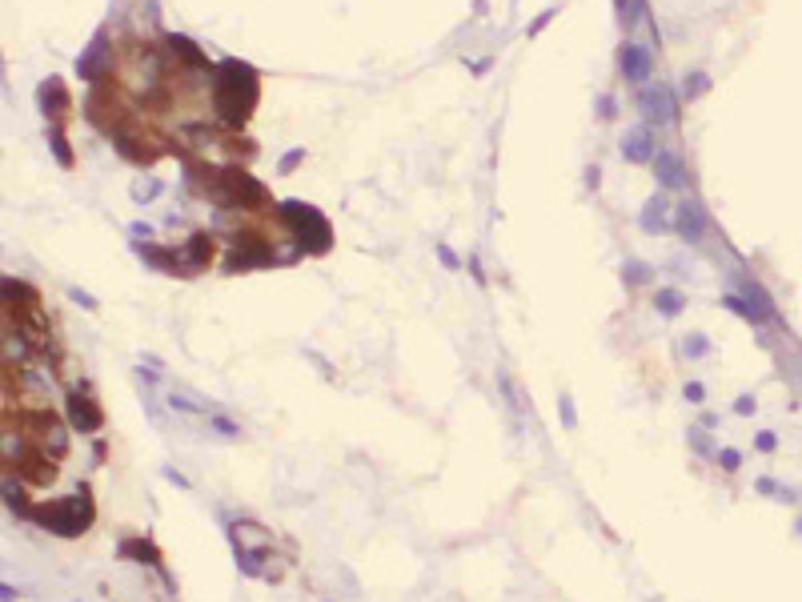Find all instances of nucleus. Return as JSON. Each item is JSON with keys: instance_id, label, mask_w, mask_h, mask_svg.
<instances>
[{"instance_id": "nucleus-23", "label": "nucleus", "mask_w": 802, "mask_h": 602, "mask_svg": "<svg viewBox=\"0 0 802 602\" xmlns=\"http://www.w3.org/2000/svg\"><path fill=\"white\" fill-rule=\"evenodd\" d=\"M722 306H726L730 313H738L742 322H750V326H762V322H766V317L754 310V306L746 301V297H742V293H722Z\"/></svg>"}, {"instance_id": "nucleus-18", "label": "nucleus", "mask_w": 802, "mask_h": 602, "mask_svg": "<svg viewBox=\"0 0 802 602\" xmlns=\"http://www.w3.org/2000/svg\"><path fill=\"white\" fill-rule=\"evenodd\" d=\"M100 52H105V33H96V40L89 45V52L77 61V73L84 77V81H100L109 68H105V61H100Z\"/></svg>"}, {"instance_id": "nucleus-8", "label": "nucleus", "mask_w": 802, "mask_h": 602, "mask_svg": "<svg viewBox=\"0 0 802 602\" xmlns=\"http://www.w3.org/2000/svg\"><path fill=\"white\" fill-rule=\"evenodd\" d=\"M16 478L29 482V486H52L56 482V462L45 454V450H20L16 454Z\"/></svg>"}, {"instance_id": "nucleus-30", "label": "nucleus", "mask_w": 802, "mask_h": 602, "mask_svg": "<svg viewBox=\"0 0 802 602\" xmlns=\"http://www.w3.org/2000/svg\"><path fill=\"white\" fill-rule=\"evenodd\" d=\"M209 426H213V430H217L221 438H241V426L233 422V418H225V414H217V409L209 414Z\"/></svg>"}, {"instance_id": "nucleus-3", "label": "nucleus", "mask_w": 802, "mask_h": 602, "mask_svg": "<svg viewBox=\"0 0 802 602\" xmlns=\"http://www.w3.org/2000/svg\"><path fill=\"white\" fill-rule=\"evenodd\" d=\"M277 213H281V221L289 225V233L297 237L301 253L321 257V253H329V249H333V225H329V217H325L317 205H305V201H281V205H277Z\"/></svg>"}, {"instance_id": "nucleus-24", "label": "nucleus", "mask_w": 802, "mask_h": 602, "mask_svg": "<svg viewBox=\"0 0 802 602\" xmlns=\"http://www.w3.org/2000/svg\"><path fill=\"white\" fill-rule=\"evenodd\" d=\"M4 502H8V510H13L16 518H32V502L24 498L20 482H13V478H4Z\"/></svg>"}, {"instance_id": "nucleus-4", "label": "nucleus", "mask_w": 802, "mask_h": 602, "mask_svg": "<svg viewBox=\"0 0 802 602\" xmlns=\"http://www.w3.org/2000/svg\"><path fill=\"white\" fill-rule=\"evenodd\" d=\"M205 193L217 197V201H221V209H265V205H269V189H265L253 173L237 169V165H229V169H213Z\"/></svg>"}, {"instance_id": "nucleus-6", "label": "nucleus", "mask_w": 802, "mask_h": 602, "mask_svg": "<svg viewBox=\"0 0 802 602\" xmlns=\"http://www.w3.org/2000/svg\"><path fill=\"white\" fill-rule=\"evenodd\" d=\"M273 261H277L273 257V245H265L257 233H237L229 257H225V273H249V269H265Z\"/></svg>"}, {"instance_id": "nucleus-44", "label": "nucleus", "mask_w": 802, "mask_h": 602, "mask_svg": "<svg viewBox=\"0 0 802 602\" xmlns=\"http://www.w3.org/2000/svg\"><path fill=\"white\" fill-rule=\"evenodd\" d=\"M598 113H602V121H610V116H614V97H610V93H602V100H598Z\"/></svg>"}, {"instance_id": "nucleus-29", "label": "nucleus", "mask_w": 802, "mask_h": 602, "mask_svg": "<svg viewBox=\"0 0 802 602\" xmlns=\"http://www.w3.org/2000/svg\"><path fill=\"white\" fill-rule=\"evenodd\" d=\"M622 277H626V285H646L650 281V265L646 261H626Z\"/></svg>"}, {"instance_id": "nucleus-14", "label": "nucleus", "mask_w": 802, "mask_h": 602, "mask_svg": "<svg viewBox=\"0 0 802 602\" xmlns=\"http://www.w3.org/2000/svg\"><path fill=\"white\" fill-rule=\"evenodd\" d=\"M137 253H141L153 269H160V273H181L189 277V261L181 257V253H173V249H165V245H153V241H137Z\"/></svg>"}, {"instance_id": "nucleus-1", "label": "nucleus", "mask_w": 802, "mask_h": 602, "mask_svg": "<svg viewBox=\"0 0 802 602\" xmlns=\"http://www.w3.org/2000/svg\"><path fill=\"white\" fill-rule=\"evenodd\" d=\"M257 97H261V77L253 65H245L237 57H225L213 68V109L229 129H241L249 121Z\"/></svg>"}, {"instance_id": "nucleus-42", "label": "nucleus", "mask_w": 802, "mask_h": 602, "mask_svg": "<svg viewBox=\"0 0 802 602\" xmlns=\"http://www.w3.org/2000/svg\"><path fill=\"white\" fill-rule=\"evenodd\" d=\"M754 409H758V402H754V398H738V402H734V414H738V418H750Z\"/></svg>"}, {"instance_id": "nucleus-32", "label": "nucleus", "mask_w": 802, "mask_h": 602, "mask_svg": "<svg viewBox=\"0 0 802 602\" xmlns=\"http://www.w3.org/2000/svg\"><path fill=\"white\" fill-rule=\"evenodd\" d=\"M714 462H718L726 474H734L738 466H742V454H738L734 446H722V450H714Z\"/></svg>"}, {"instance_id": "nucleus-41", "label": "nucleus", "mask_w": 802, "mask_h": 602, "mask_svg": "<svg viewBox=\"0 0 802 602\" xmlns=\"http://www.w3.org/2000/svg\"><path fill=\"white\" fill-rule=\"evenodd\" d=\"M754 490H758V494H770V498H778V490H782V486H778L774 478H758V482H754Z\"/></svg>"}, {"instance_id": "nucleus-39", "label": "nucleus", "mask_w": 802, "mask_h": 602, "mask_svg": "<svg viewBox=\"0 0 802 602\" xmlns=\"http://www.w3.org/2000/svg\"><path fill=\"white\" fill-rule=\"evenodd\" d=\"M690 446H694L698 454H710V438H706L702 430H690Z\"/></svg>"}, {"instance_id": "nucleus-7", "label": "nucleus", "mask_w": 802, "mask_h": 602, "mask_svg": "<svg viewBox=\"0 0 802 602\" xmlns=\"http://www.w3.org/2000/svg\"><path fill=\"white\" fill-rule=\"evenodd\" d=\"M64 409H68V426L80 430V434L105 430V409H100V402H96L89 390H73L68 393V402H64Z\"/></svg>"}, {"instance_id": "nucleus-19", "label": "nucleus", "mask_w": 802, "mask_h": 602, "mask_svg": "<svg viewBox=\"0 0 802 602\" xmlns=\"http://www.w3.org/2000/svg\"><path fill=\"white\" fill-rule=\"evenodd\" d=\"M185 261H189L192 273L209 269V261H213V237H209V233H192L189 245H185Z\"/></svg>"}, {"instance_id": "nucleus-21", "label": "nucleus", "mask_w": 802, "mask_h": 602, "mask_svg": "<svg viewBox=\"0 0 802 602\" xmlns=\"http://www.w3.org/2000/svg\"><path fill=\"white\" fill-rule=\"evenodd\" d=\"M165 45H169V52H173V57H185L189 65H201V68H209V73L217 68V65H209V57H205V52H201V49H197V45H192L189 36H176V33H169V36H165Z\"/></svg>"}, {"instance_id": "nucleus-12", "label": "nucleus", "mask_w": 802, "mask_h": 602, "mask_svg": "<svg viewBox=\"0 0 802 602\" xmlns=\"http://www.w3.org/2000/svg\"><path fill=\"white\" fill-rule=\"evenodd\" d=\"M618 65H622V77L630 84H646L654 77V57H650V49H642V45H622Z\"/></svg>"}, {"instance_id": "nucleus-48", "label": "nucleus", "mask_w": 802, "mask_h": 602, "mask_svg": "<svg viewBox=\"0 0 802 602\" xmlns=\"http://www.w3.org/2000/svg\"><path fill=\"white\" fill-rule=\"evenodd\" d=\"M165 478H169V482H176V486H185V490H189V478H181L176 470H165Z\"/></svg>"}, {"instance_id": "nucleus-9", "label": "nucleus", "mask_w": 802, "mask_h": 602, "mask_svg": "<svg viewBox=\"0 0 802 602\" xmlns=\"http://www.w3.org/2000/svg\"><path fill=\"white\" fill-rule=\"evenodd\" d=\"M638 105H642V113H646V125H666V121L678 116L670 84H646L638 93Z\"/></svg>"}, {"instance_id": "nucleus-22", "label": "nucleus", "mask_w": 802, "mask_h": 602, "mask_svg": "<svg viewBox=\"0 0 802 602\" xmlns=\"http://www.w3.org/2000/svg\"><path fill=\"white\" fill-rule=\"evenodd\" d=\"M654 310L662 313V317H678V313L686 310V293L674 289V285H662V289L654 293Z\"/></svg>"}, {"instance_id": "nucleus-38", "label": "nucleus", "mask_w": 802, "mask_h": 602, "mask_svg": "<svg viewBox=\"0 0 802 602\" xmlns=\"http://www.w3.org/2000/svg\"><path fill=\"white\" fill-rule=\"evenodd\" d=\"M682 393H686V402H694V406H702V402H706V386H702V382H686V390H682Z\"/></svg>"}, {"instance_id": "nucleus-36", "label": "nucleus", "mask_w": 802, "mask_h": 602, "mask_svg": "<svg viewBox=\"0 0 802 602\" xmlns=\"http://www.w3.org/2000/svg\"><path fill=\"white\" fill-rule=\"evenodd\" d=\"M754 450H762V454H774L778 450V438L770 434V430H762V434H754Z\"/></svg>"}, {"instance_id": "nucleus-33", "label": "nucleus", "mask_w": 802, "mask_h": 602, "mask_svg": "<svg viewBox=\"0 0 802 602\" xmlns=\"http://www.w3.org/2000/svg\"><path fill=\"white\" fill-rule=\"evenodd\" d=\"M682 354H686V358H702V354H710V342L698 338V333H690L686 342H682Z\"/></svg>"}, {"instance_id": "nucleus-10", "label": "nucleus", "mask_w": 802, "mask_h": 602, "mask_svg": "<svg viewBox=\"0 0 802 602\" xmlns=\"http://www.w3.org/2000/svg\"><path fill=\"white\" fill-rule=\"evenodd\" d=\"M622 157L630 165H650L658 157V141H654V129L650 125H634V129H626L622 137Z\"/></svg>"}, {"instance_id": "nucleus-35", "label": "nucleus", "mask_w": 802, "mask_h": 602, "mask_svg": "<svg viewBox=\"0 0 802 602\" xmlns=\"http://www.w3.org/2000/svg\"><path fill=\"white\" fill-rule=\"evenodd\" d=\"M160 193V181H137V185H133V197H137V201H149V197H157Z\"/></svg>"}, {"instance_id": "nucleus-15", "label": "nucleus", "mask_w": 802, "mask_h": 602, "mask_svg": "<svg viewBox=\"0 0 802 602\" xmlns=\"http://www.w3.org/2000/svg\"><path fill=\"white\" fill-rule=\"evenodd\" d=\"M112 149L125 157V161H133V165H153L157 161V149L153 145H144L141 137H133V133H112Z\"/></svg>"}, {"instance_id": "nucleus-31", "label": "nucleus", "mask_w": 802, "mask_h": 602, "mask_svg": "<svg viewBox=\"0 0 802 602\" xmlns=\"http://www.w3.org/2000/svg\"><path fill=\"white\" fill-rule=\"evenodd\" d=\"M558 418H561V426H566V430H577V406H574V398H570V393H561V398H558Z\"/></svg>"}, {"instance_id": "nucleus-5", "label": "nucleus", "mask_w": 802, "mask_h": 602, "mask_svg": "<svg viewBox=\"0 0 802 602\" xmlns=\"http://www.w3.org/2000/svg\"><path fill=\"white\" fill-rule=\"evenodd\" d=\"M24 426H29L36 450H45V454H52V458L68 454V430L61 426V418H56L52 409H32V414H24Z\"/></svg>"}, {"instance_id": "nucleus-49", "label": "nucleus", "mask_w": 802, "mask_h": 602, "mask_svg": "<svg viewBox=\"0 0 802 602\" xmlns=\"http://www.w3.org/2000/svg\"><path fill=\"white\" fill-rule=\"evenodd\" d=\"M799 534H802V518H799Z\"/></svg>"}, {"instance_id": "nucleus-20", "label": "nucleus", "mask_w": 802, "mask_h": 602, "mask_svg": "<svg viewBox=\"0 0 802 602\" xmlns=\"http://www.w3.org/2000/svg\"><path fill=\"white\" fill-rule=\"evenodd\" d=\"M666 213H670V201H666V193H654L650 201H646V209H642V229L646 233H662L666 229Z\"/></svg>"}, {"instance_id": "nucleus-47", "label": "nucleus", "mask_w": 802, "mask_h": 602, "mask_svg": "<svg viewBox=\"0 0 802 602\" xmlns=\"http://www.w3.org/2000/svg\"><path fill=\"white\" fill-rule=\"evenodd\" d=\"M586 185L598 189V185H602V169H586Z\"/></svg>"}, {"instance_id": "nucleus-13", "label": "nucleus", "mask_w": 802, "mask_h": 602, "mask_svg": "<svg viewBox=\"0 0 802 602\" xmlns=\"http://www.w3.org/2000/svg\"><path fill=\"white\" fill-rule=\"evenodd\" d=\"M36 97H40V113L56 125V121H64L68 116V109H73V100H68V89H64L61 77H48L40 89H36Z\"/></svg>"}, {"instance_id": "nucleus-37", "label": "nucleus", "mask_w": 802, "mask_h": 602, "mask_svg": "<svg viewBox=\"0 0 802 602\" xmlns=\"http://www.w3.org/2000/svg\"><path fill=\"white\" fill-rule=\"evenodd\" d=\"M301 161H305V149H289L285 157H281V165H277V169H281V173H293V169H297Z\"/></svg>"}, {"instance_id": "nucleus-11", "label": "nucleus", "mask_w": 802, "mask_h": 602, "mask_svg": "<svg viewBox=\"0 0 802 602\" xmlns=\"http://www.w3.org/2000/svg\"><path fill=\"white\" fill-rule=\"evenodd\" d=\"M674 233L682 237L686 245H698L706 237V213L698 201H682L674 205Z\"/></svg>"}, {"instance_id": "nucleus-16", "label": "nucleus", "mask_w": 802, "mask_h": 602, "mask_svg": "<svg viewBox=\"0 0 802 602\" xmlns=\"http://www.w3.org/2000/svg\"><path fill=\"white\" fill-rule=\"evenodd\" d=\"M121 554H125V558H133V562H149V566H157L160 578H165V586H173V578H169V570H165V562H160L157 546H153L149 538H125V542H121Z\"/></svg>"}, {"instance_id": "nucleus-34", "label": "nucleus", "mask_w": 802, "mask_h": 602, "mask_svg": "<svg viewBox=\"0 0 802 602\" xmlns=\"http://www.w3.org/2000/svg\"><path fill=\"white\" fill-rule=\"evenodd\" d=\"M433 249H437V257H441V265H446V269H453V273L462 269V257H457V253H453V249H449L446 241H437Z\"/></svg>"}, {"instance_id": "nucleus-45", "label": "nucleus", "mask_w": 802, "mask_h": 602, "mask_svg": "<svg viewBox=\"0 0 802 602\" xmlns=\"http://www.w3.org/2000/svg\"><path fill=\"white\" fill-rule=\"evenodd\" d=\"M128 233H133V237H144V241H149V237H153V225H144V221H133V225H128Z\"/></svg>"}, {"instance_id": "nucleus-43", "label": "nucleus", "mask_w": 802, "mask_h": 602, "mask_svg": "<svg viewBox=\"0 0 802 602\" xmlns=\"http://www.w3.org/2000/svg\"><path fill=\"white\" fill-rule=\"evenodd\" d=\"M554 13H558V8H545L542 17H538V20H534V24H529V36H538V33H542L545 24H550V20H554Z\"/></svg>"}, {"instance_id": "nucleus-27", "label": "nucleus", "mask_w": 802, "mask_h": 602, "mask_svg": "<svg viewBox=\"0 0 802 602\" xmlns=\"http://www.w3.org/2000/svg\"><path fill=\"white\" fill-rule=\"evenodd\" d=\"M48 145H52V153H56V161H61L64 169H73V165H77V157H73V149H68V141H64L61 129L48 133Z\"/></svg>"}, {"instance_id": "nucleus-46", "label": "nucleus", "mask_w": 802, "mask_h": 602, "mask_svg": "<svg viewBox=\"0 0 802 602\" xmlns=\"http://www.w3.org/2000/svg\"><path fill=\"white\" fill-rule=\"evenodd\" d=\"M778 502H790V506H794V502H799V490L782 486V490H778Z\"/></svg>"}, {"instance_id": "nucleus-26", "label": "nucleus", "mask_w": 802, "mask_h": 602, "mask_svg": "<svg viewBox=\"0 0 802 602\" xmlns=\"http://www.w3.org/2000/svg\"><path fill=\"white\" fill-rule=\"evenodd\" d=\"M614 8H618V20H622L626 29H634V24L642 20V13H646L642 0H614Z\"/></svg>"}, {"instance_id": "nucleus-40", "label": "nucleus", "mask_w": 802, "mask_h": 602, "mask_svg": "<svg viewBox=\"0 0 802 602\" xmlns=\"http://www.w3.org/2000/svg\"><path fill=\"white\" fill-rule=\"evenodd\" d=\"M68 297H73L77 306H84V310H96V297H93V293H84V289H68Z\"/></svg>"}, {"instance_id": "nucleus-2", "label": "nucleus", "mask_w": 802, "mask_h": 602, "mask_svg": "<svg viewBox=\"0 0 802 602\" xmlns=\"http://www.w3.org/2000/svg\"><path fill=\"white\" fill-rule=\"evenodd\" d=\"M93 494H89V486L73 490V494H64V498H52V502H36L32 506V518L40 530H48V534H61V538H80L89 526H93Z\"/></svg>"}, {"instance_id": "nucleus-28", "label": "nucleus", "mask_w": 802, "mask_h": 602, "mask_svg": "<svg viewBox=\"0 0 802 602\" xmlns=\"http://www.w3.org/2000/svg\"><path fill=\"white\" fill-rule=\"evenodd\" d=\"M710 89V81H706V73H686V81H682V97L686 100H698Z\"/></svg>"}, {"instance_id": "nucleus-25", "label": "nucleus", "mask_w": 802, "mask_h": 602, "mask_svg": "<svg viewBox=\"0 0 802 602\" xmlns=\"http://www.w3.org/2000/svg\"><path fill=\"white\" fill-rule=\"evenodd\" d=\"M746 301H750V306H754V310H758V313H762L766 322H770V317H774V301H770V293L762 289L758 281H746Z\"/></svg>"}, {"instance_id": "nucleus-17", "label": "nucleus", "mask_w": 802, "mask_h": 602, "mask_svg": "<svg viewBox=\"0 0 802 602\" xmlns=\"http://www.w3.org/2000/svg\"><path fill=\"white\" fill-rule=\"evenodd\" d=\"M650 165H654V177H658V185H662V189H678V185L686 181V177H682V161H678L674 153H666V149H658V157Z\"/></svg>"}]
</instances>
